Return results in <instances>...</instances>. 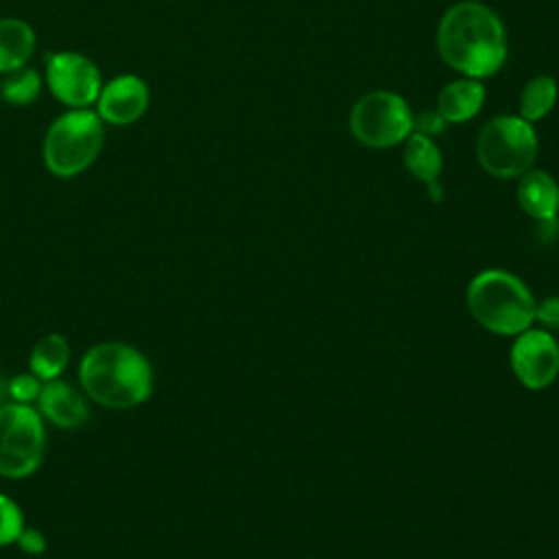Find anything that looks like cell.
Masks as SVG:
<instances>
[{"mask_svg": "<svg viewBox=\"0 0 559 559\" xmlns=\"http://www.w3.org/2000/svg\"><path fill=\"white\" fill-rule=\"evenodd\" d=\"M485 100V87L478 79H459L448 83L437 98V111L445 122H465L474 118Z\"/></svg>", "mask_w": 559, "mask_h": 559, "instance_id": "14", "label": "cell"}, {"mask_svg": "<svg viewBox=\"0 0 559 559\" xmlns=\"http://www.w3.org/2000/svg\"><path fill=\"white\" fill-rule=\"evenodd\" d=\"M467 308L489 332L518 336L535 321V297L528 286L504 269H485L467 284Z\"/></svg>", "mask_w": 559, "mask_h": 559, "instance_id": "3", "label": "cell"}, {"mask_svg": "<svg viewBox=\"0 0 559 559\" xmlns=\"http://www.w3.org/2000/svg\"><path fill=\"white\" fill-rule=\"evenodd\" d=\"M9 402V378L0 376V404Z\"/></svg>", "mask_w": 559, "mask_h": 559, "instance_id": "24", "label": "cell"}, {"mask_svg": "<svg viewBox=\"0 0 559 559\" xmlns=\"http://www.w3.org/2000/svg\"><path fill=\"white\" fill-rule=\"evenodd\" d=\"M476 157L491 177H520L537 157L535 129L520 116L491 118L476 138Z\"/></svg>", "mask_w": 559, "mask_h": 559, "instance_id": "6", "label": "cell"}, {"mask_svg": "<svg viewBox=\"0 0 559 559\" xmlns=\"http://www.w3.org/2000/svg\"><path fill=\"white\" fill-rule=\"evenodd\" d=\"M148 107V87L135 74H122L100 87L96 114L109 124H131Z\"/></svg>", "mask_w": 559, "mask_h": 559, "instance_id": "10", "label": "cell"}, {"mask_svg": "<svg viewBox=\"0 0 559 559\" xmlns=\"http://www.w3.org/2000/svg\"><path fill=\"white\" fill-rule=\"evenodd\" d=\"M437 48L452 70L469 79H483L502 68L507 33L489 7L463 0L443 13L437 28Z\"/></svg>", "mask_w": 559, "mask_h": 559, "instance_id": "1", "label": "cell"}, {"mask_svg": "<svg viewBox=\"0 0 559 559\" xmlns=\"http://www.w3.org/2000/svg\"><path fill=\"white\" fill-rule=\"evenodd\" d=\"M46 83L50 92L72 109H85L100 94V72L79 52H57L48 59Z\"/></svg>", "mask_w": 559, "mask_h": 559, "instance_id": "9", "label": "cell"}, {"mask_svg": "<svg viewBox=\"0 0 559 559\" xmlns=\"http://www.w3.org/2000/svg\"><path fill=\"white\" fill-rule=\"evenodd\" d=\"M404 166L415 179L426 183L432 201L439 203L443 199V192L439 186L443 159L432 138L421 133H411V138H406V144H404Z\"/></svg>", "mask_w": 559, "mask_h": 559, "instance_id": "13", "label": "cell"}, {"mask_svg": "<svg viewBox=\"0 0 559 559\" xmlns=\"http://www.w3.org/2000/svg\"><path fill=\"white\" fill-rule=\"evenodd\" d=\"M70 356H72V347L63 334L59 332L44 334L31 349L28 371H33L41 382L57 380L68 369Z\"/></svg>", "mask_w": 559, "mask_h": 559, "instance_id": "15", "label": "cell"}, {"mask_svg": "<svg viewBox=\"0 0 559 559\" xmlns=\"http://www.w3.org/2000/svg\"><path fill=\"white\" fill-rule=\"evenodd\" d=\"M35 408L44 421H50L61 430H76L90 419L87 395L81 391V386H74L61 378L44 382Z\"/></svg>", "mask_w": 559, "mask_h": 559, "instance_id": "11", "label": "cell"}, {"mask_svg": "<svg viewBox=\"0 0 559 559\" xmlns=\"http://www.w3.org/2000/svg\"><path fill=\"white\" fill-rule=\"evenodd\" d=\"M511 371L518 382L531 391L550 386L559 376V343L544 328L520 332L509 352Z\"/></svg>", "mask_w": 559, "mask_h": 559, "instance_id": "8", "label": "cell"}, {"mask_svg": "<svg viewBox=\"0 0 559 559\" xmlns=\"http://www.w3.org/2000/svg\"><path fill=\"white\" fill-rule=\"evenodd\" d=\"M443 127H445V120L439 111H421L419 116L413 118L415 133H421V135H428V138L441 133Z\"/></svg>", "mask_w": 559, "mask_h": 559, "instance_id": "23", "label": "cell"}, {"mask_svg": "<svg viewBox=\"0 0 559 559\" xmlns=\"http://www.w3.org/2000/svg\"><path fill=\"white\" fill-rule=\"evenodd\" d=\"M79 386L98 406L129 411L151 397L153 367L138 347L124 341H103L83 354Z\"/></svg>", "mask_w": 559, "mask_h": 559, "instance_id": "2", "label": "cell"}, {"mask_svg": "<svg viewBox=\"0 0 559 559\" xmlns=\"http://www.w3.org/2000/svg\"><path fill=\"white\" fill-rule=\"evenodd\" d=\"M44 382L33 373V371H24L17 376L9 378V400L17 402V404H37V397L41 393Z\"/></svg>", "mask_w": 559, "mask_h": 559, "instance_id": "20", "label": "cell"}, {"mask_svg": "<svg viewBox=\"0 0 559 559\" xmlns=\"http://www.w3.org/2000/svg\"><path fill=\"white\" fill-rule=\"evenodd\" d=\"M515 197H518L520 207L531 218H535L539 223L557 221L559 186L548 173L528 168L524 175H520Z\"/></svg>", "mask_w": 559, "mask_h": 559, "instance_id": "12", "label": "cell"}, {"mask_svg": "<svg viewBox=\"0 0 559 559\" xmlns=\"http://www.w3.org/2000/svg\"><path fill=\"white\" fill-rule=\"evenodd\" d=\"M39 87H41V79L35 70L22 66L17 70L7 72L4 81H2V96L7 103L11 105H31L37 96H39Z\"/></svg>", "mask_w": 559, "mask_h": 559, "instance_id": "18", "label": "cell"}, {"mask_svg": "<svg viewBox=\"0 0 559 559\" xmlns=\"http://www.w3.org/2000/svg\"><path fill=\"white\" fill-rule=\"evenodd\" d=\"M557 100V83L555 79L542 74L531 79L520 96V118L526 122H535L544 118Z\"/></svg>", "mask_w": 559, "mask_h": 559, "instance_id": "17", "label": "cell"}, {"mask_svg": "<svg viewBox=\"0 0 559 559\" xmlns=\"http://www.w3.org/2000/svg\"><path fill=\"white\" fill-rule=\"evenodd\" d=\"M46 456V421L33 404H0V476L26 478Z\"/></svg>", "mask_w": 559, "mask_h": 559, "instance_id": "5", "label": "cell"}, {"mask_svg": "<svg viewBox=\"0 0 559 559\" xmlns=\"http://www.w3.org/2000/svg\"><path fill=\"white\" fill-rule=\"evenodd\" d=\"M17 548L24 552V555H31V557H39L46 552L48 548V539L46 535L39 531V528H28L24 526V531L20 533L17 537Z\"/></svg>", "mask_w": 559, "mask_h": 559, "instance_id": "22", "label": "cell"}, {"mask_svg": "<svg viewBox=\"0 0 559 559\" xmlns=\"http://www.w3.org/2000/svg\"><path fill=\"white\" fill-rule=\"evenodd\" d=\"M35 50L33 28L17 17L0 20V72L7 74L26 66Z\"/></svg>", "mask_w": 559, "mask_h": 559, "instance_id": "16", "label": "cell"}, {"mask_svg": "<svg viewBox=\"0 0 559 559\" xmlns=\"http://www.w3.org/2000/svg\"><path fill=\"white\" fill-rule=\"evenodd\" d=\"M105 142L98 114L72 109L59 116L44 138V164L57 177H74L94 164Z\"/></svg>", "mask_w": 559, "mask_h": 559, "instance_id": "4", "label": "cell"}, {"mask_svg": "<svg viewBox=\"0 0 559 559\" xmlns=\"http://www.w3.org/2000/svg\"><path fill=\"white\" fill-rule=\"evenodd\" d=\"M24 526L26 524L20 504L7 493H0V546L15 544Z\"/></svg>", "mask_w": 559, "mask_h": 559, "instance_id": "19", "label": "cell"}, {"mask_svg": "<svg viewBox=\"0 0 559 559\" xmlns=\"http://www.w3.org/2000/svg\"><path fill=\"white\" fill-rule=\"evenodd\" d=\"M354 138L371 148H386L406 140L413 131V114L406 100L393 92L365 94L349 114Z\"/></svg>", "mask_w": 559, "mask_h": 559, "instance_id": "7", "label": "cell"}, {"mask_svg": "<svg viewBox=\"0 0 559 559\" xmlns=\"http://www.w3.org/2000/svg\"><path fill=\"white\" fill-rule=\"evenodd\" d=\"M535 321L548 332H559V295L546 297L535 304Z\"/></svg>", "mask_w": 559, "mask_h": 559, "instance_id": "21", "label": "cell"}]
</instances>
